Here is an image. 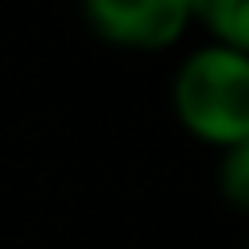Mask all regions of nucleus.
<instances>
[{
	"label": "nucleus",
	"mask_w": 249,
	"mask_h": 249,
	"mask_svg": "<svg viewBox=\"0 0 249 249\" xmlns=\"http://www.w3.org/2000/svg\"><path fill=\"white\" fill-rule=\"evenodd\" d=\"M191 19L206 27L210 43L249 51V0H191Z\"/></svg>",
	"instance_id": "7ed1b4c3"
},
{
	"label": "nucleus",
	"mask_w": 249,
	"mask_h": 249,
	"mask_svg": "<svg viewBox=\"0 0 249 249\" xmlns=\"http://www.w3.org/2000/svg\"><path fill=\"white\" fill-rule=\"evenodd\" d=\"M214 183H218V195L233 210H245L249 206V144H237V148L218 152Z\"/></svg>",
	"instance_id": "20e7f679"
},
{
	"label": "nucleus",
	"mask_w": 249,
	"mask_h": 249,
	"mask_svg": "<svg viewBox=\"0 0 249 249\" xmlns=\"http://www.w3.org/2000/svg\"><path fill=\"white\" fill-rule=\"evenodd\" d=\"M171 113L187 136L226 152L249 144V51L202 43L171 74Z\"/></svg>",
	"instance_id": "f257e3e1"
},
{
	"label": "nucleus",
	"mask_w": 249,
	"mask_h": 249,
	"mask_svg": "<svg viewBox=\"0 0 249 249\" xmlns=\"http://www.w3.org/2000/svg\"><path fill=\"white\" fill-rule=\"evenodd\" d=\"M86 27L121 51H167L191 19V0H78Z\"/></svg>",
	"instance_id": "f03ea898"
}]
</instances>
